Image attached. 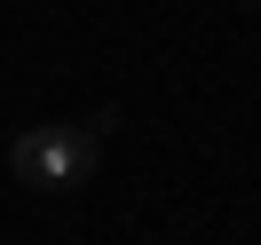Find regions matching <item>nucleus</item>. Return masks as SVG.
<instances>
[{"instance_id":"f257e3e1","label":"nucleus","mask_w":261,"mask_h":245,"mask_svg":"<svg viewBox=\"0 0 261 245\" xmlns=\"http://www.w3.org/2000/svg\"><path fill=\"white\" fill-rule=\"evenodd\" d=\"M111 127H119V111H95V119H80V127H24L16 150H8V166H16L24 190H80V182L95 174Z\"/></svg>"}]
</instances>
